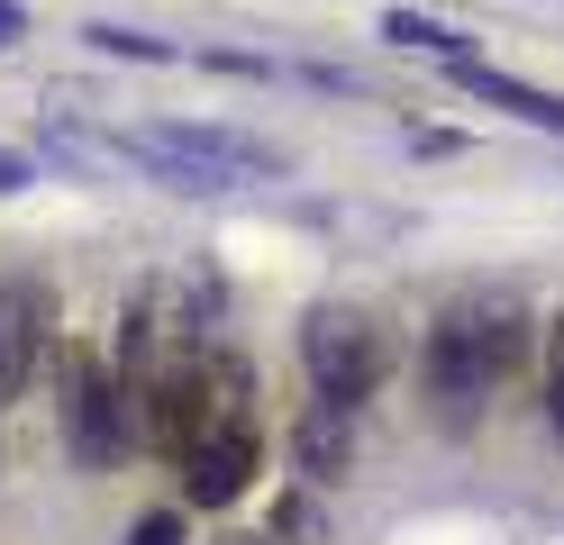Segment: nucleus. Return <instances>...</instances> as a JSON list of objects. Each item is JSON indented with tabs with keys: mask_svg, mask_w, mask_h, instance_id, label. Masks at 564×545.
Wrapping results in <instances>:
<instances>
[{
	"mask_svg": "<svg viewBox=\"0 0 564 545\" xmlns=\"http://www.w3.org/2000/svg\"><path fill=\"white\" fill-rule=\"evenodd\" d=\"M519 355H528V309H510V301H474V309L437 318V337H429V410H437V427H474V410L519 373Z\"/></svg>",
	"mask_w": 564,
	"mask_h": 545,
	"instance_id": "nucleus-1",
	"label": "nucleus"
},
{
	"mask_svg": "<svg viewBox=\"0 0 564 545\" xmlns=\"http://www.w3.org/2000/svg\"><path fill=\"white\" fill-rule=\"evenodd\" d=\"M128 155H137V164H155V182H173V192H219V182H237V173H256V182L282 173L273 145L237 137V128H192V119L137 128V137H128Z\"/></svg>",
	"mask_w": 564,
	"mask_h": 545,
	"instance_id": "nucleus-2",
	"label": "nucleus"
},
{
	"mask_svg": "<svg viewBox=\"0 0 564 545\" xmlns=\"http://www.w3.org/2000/svg\"><path fill=\"white\" fill-rule=\"evenodd\" d=\"M382 327L365 318V309H310L301 318V373H310V391H319V410H346L356 418L365 400H373V382H382Z\"/></svg>",
	"mask_w": 564,
	"mask_h": 545,
	"instance_id": "nucleus-3",
	"label": "nucleus"
},
{
	"mask_svg": "<svg viewBox=\"0 0 564 545\" xmlns=\"http://www.w3.org/2000/svg\"><path fill=\"white\" fill-rule=\"evenodd\" d=\"M64 436H74V455L91 472L128 455V400H119V382H110L100 355H74V373H64Z\"/></svg>",
	"mask_w": 564,
	"mask_h": 545,
	"instance_id": "nucleus-4",
	"label": "nucleus"
},
{
	"mask_svg": "<svg viewBox=\"0 0 564 545\" xmlns=\"http://www.w3.org/2000/svg\"><path fill=\"white\" fill-rule=\"evenodd\" d=\"M183 491H192V509H228V500H246V491H256V427H246V418L209 427L200 446L183 455Z\"/></svg>",
	"mask_w": 564,
	"mask_h": 545,
	"instance_id": "nucleus-5",
	"label": "nucleus"
},
{
	"mask_svg": "<svg viewBox=\"0 0 564 545\" xmlns=\"http://www.w3.org/2000/svg\"><path fill=\"white\" fill-rule=\"evenodd\" d=\"M46 327H55V301L37 282H0V400H19L28 382H37Z\"/></svg>",
	"mask_w": 564,
	"mask_h": 545,
	"instance_id": "nucleus-6",
	"label": "nucleus"
},
{
	"mask_svg": "<svg viewBox=\"0 0 564 545\" xmlns=\"http://www.w3.org/2000/svg\"><path fill=\"white\" fill-rule=\"evenodd\" d=\"M137 418H147V436H155L164 455H192L200 436L219 427V418H209V391H200V363H183V373H155L147 400H137Z\"/></svg>",
	"mask_w": 564,
	"mask_h": 545,
	"instance_id": "nucleus-7",
	"label": "nucleus"
},
{
	"mask_svg": "<svg viewBox=\"0 0 564 545\" xmlns=\"http://www.w3.org/2000/svg\"><path fill=\"white\" fill-rule=\"evenodd\" d=\"M455 83H465L474 100H491V109H510V119H528V128H555L564 137V100L555 91H538V83H519V73H491L482 55H465V64H446Z\"/></svg>",
	"mask_w": 564,
	"mask_h": 545,
	"instance_id": "nucleus-8",
	"label": "nucleus"
},
{
	"mask_svg": "<svg viewBox=\"0 0 564 545\" xmlns=\"http://www.w3.org/2000/svg\"><path fill=\"white\" fill-rule=\"evenodd\" d=\"M382 36L410 46V55H437V64H465V55H474L465 28H437V19H419V10H392V19H382Z\"/></svg>",
	"mask_w": 564,
	"mask_h": 545,
	"instance_id": "nucleus-9",
	"label": "nucleus"
},
{
	"mask_svg": "<svg viewBox=\"0 0 564 545\" xmlns=\"http://www.w3.org/2000/svg\"><path fill=\"white\" fill-rule=\"evenodd\" d=\"M301 464L310 472H337L346 464V410H310L301 418Z\"/></svg>",
	"mask_w": 564,
	"mask_h": 545,
	"instance_id": "nucleus-10",
	"label": "nucleus"
},
{
	"mask_svg": "<svg viewBox=\"0 0 564 545\" xmlns=\"http://www.w3.org/2000/svg\"><path fill=\"white\" fill-rule=\"evenodd\" d=\"M91 46H110V55H128V64H173V46L164 36H137V28H83Z\"/></svg>",
	"mask_w": 564,
	"mask_h": 545,
	"instance_id": "nucleus-11",
	"label": "nucleus"
},
{
	"mask_svg": "<svg viewBox=\"0 0 564 545\" xmlns=\"http://www.w3.org/2000/svg\"><path fill=\"white\" fill-rule=\"evenodd\" d=\"M546 427L564 436V318H555V355H546Z\"/></svg>",
	"mask_w": 564,
	"mask_h": 545,
	"instance_id": "nucleus-12",
	"label": "nucleus"
},
{
	"mask_svg": "<svg viewBox=\"0 0 564 545\" xmlns=\"http://www.w3.org/2000/svg\"><path fill=\"white\" fill-rule=\"evenodd\" d=\"M128 545H183V519H173V509H147V519L128 527Z\"/></svg>",
	"mask_w": 564,
	"mask_h": 545,
	"instance_id": "nucleus-13",
	"label": "nucleus"
},
{
	"mask_svg": "<svg viewBox=\"0 0 564 545\" xmlns=\"http://www.w3.org/2000/svg\"><path fill=\"white\" fill-rule=\"evenodd\" d=\"M282 536H301V545H310V536H319V509H310L301 491H292V509H282Z\"/></svg>",
	"mask_w": 564,
	"mask_h": 545,
	"instance_id": "nucleus-14",
	"label": "nucleus"
},
{
	"mask_svg": "<svg viewBox=\"0 0 564 545\" xmlns=\"http://www.w3.org/2000/svg\"><path fill=\"white\" fill-rule=\"evenodd\" d=\"M19 36H28V10H19V0H0V46H19Z\"/></svg>",
	"mask_w": 564,
	"mask_h": 545,
	"instance_id": "nucleus-15",
	"label": "nucleus"
},
{
	"mask_svg": "<svg viewBox=\"0 0 564 545\" xmlns=\"http://www.w3.org/2000/svg\"><path fill=\"white\" fill-rule=\"evenodd\" d=\"M0 192H28V164L19 155H0Z\"/></svg>",
	"mask_w": 564,
	"mask_h": 545,
	"instance_id": "nucleus-16",
	"label": "nucleus"
},
{
	"mask_svg": "<svg viewBox=\"0 0 564 545\" xmlns=\"http://www.w3.org/2000/svg\"><path fill=\"white\" fill-rule=\"evenodd\" d=\"M228 545H264V536H228Z\"/></svg>",
	"mask_w": 564,
	"mask_h": 545,
	"instance_id": "nucleus-17",
	"label": "nucleus"
}]
</instances>
